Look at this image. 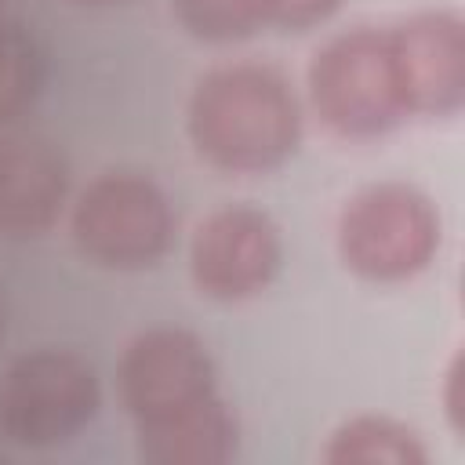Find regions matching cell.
Returning <instances> with one entry per match:
<instances>
[{
	"mask_svg": "<svg viewBox=\"0 0 465 465\" xmlns=\"http://www.w3.org/2000/svg\"><path fill=\"white\" fill-rule=\"evenodd\" d=\"M283 265V240L272 214L254 203L207 211L189 240L193 287L211 302H247L262 294Z\"/></svg>",
	"mask_w": 465,
	"mask_h": 465,
	"instance_id": "cell-7",
	"label": "cell"
},
{
	"mask_svg": "<svg viewBox=\"0 0 465 465\" xmlns=\"http://www.w3.org/2000/svg\"><path fill=\"white\" fill-rule=\"evenodd\" d=\"M116 389L142 461L225 465L236 454L240 421L200 334L171 323L138 331L120 352Z\"/></svg>",
	"mask_w": 465,
	"mask_h": 465,
	"instance_id": "cell-1",
	"label": "cell"
},
{
	"mask_svg": "<svg viewBox=\"0 0 465 465\" xmlns=\"http://www.w3.org/2000/svg\"><path fill=\"white\" fill-rule=\"evenodd\" d=\"M447 414H450V425L461 429V360L458 356L450 360V371H447Z\"/></svg>",
	"mask_w": 465,
	"mask_h": 465,
	"instance_id": "cell-14",
	"label": "cell"
},
{
	"mask_svg": "<svg viewBox=\"0 0 465 465\" xmlns=\"http://www.w3.org/2000/svg\"><path fill=\"white\" fill-rule=\"evenodd\" d=\"M69 203V160L44 134H0V236L36 240Z\"/></svg>",
	"mask_w": 465,
	"mask_h": 465,
	"instance_id": "cell-9",
	"label": "cell"
},
{
	"mask_svg": "<svg viewBox=\"0 0 465 465\" xmlns=\"http://www.w3.org/2000/svg\"><path fill=\"white\" fill-rule=\"evenodd\" d=\"M44 80L47 58L36 33L25 22L0 15V131L36 105Z\"/></svg>",
	"mask_w": 465,
	"mask_h": 465,
	"instance_id": "cell-11",
	"label": "cell"
},
{
	"mask_svg": "<svg viewBox=\"0 0 465 465\" xmlns=\"http://www.w3.org/2000/svg\"><path fill=\"white\" fill-rule=\"evenodd\" d=\"M320 458L331 465H425L429 447L407 421L389 414H356L327 436Z\"/></svg>",
	"mask_w": 465,
	"mask_h": 465,
	"instance_id": "cell-10",
	"label": "cell"
},
{
	"mask_svg": "<svg viewBox=\"0 0 465 465\" xmlns=\"http://www.w3.org/2000/svg\"><path fill=\"white\" fill-rule=\"evenodd\" d=\"M193 153L236 178L283 167L302 142V102L269 62H222L196 76L185 102Z\"/></svg>",
	"mask_w": 465,
	"mask_h": 465,
	"instance_id": "cell-2",
	"label": "cell"
},
{
	"mask_svg": "<svg viewBox=\"0 0 465 465\" xmlns=\"http://www.w3.org/2000/svg\"><path fill=\"white\" fill-rule=\"evenodd\" d=\"M4 331H7V305H4V294H0V341H4Z\"/></svg>",
	"mask_w": 465,
	"mask_h": 465,
	"instance_id": "cell-16",
	"label": "cell"
},
{
	"mask_svg": "<svg viewBox=\"0 0 465 465\" xmlns=\"http://www.w3.org/2000/svg\"><path fill=\"white\" fill-rule=\"evenodd\" d=\"M102 411V378L76 349L40 345L0 374V440L47 450L76 440Z\"/></svg>",
	"mask_w": 465,
	"mask_h": 465,
	"instance_id": "cell-6",
	"label": "cell"
},
{
	"mask_svg": "<svg viewBox=\"0 0 465 465\" xmlns=\"http://www.w3.org/2000/svg\"><path fill=\"white\" fill-rule=\"evenodd\" d=\"M341 0H269V22L276 29H309L327 22Z\"/></svg>",
	"mask_w": 465,
	"mask_h": 465,
	"instance_id": "cell-13",
	"label": "cell"
},
{
	"mask_svg": "<svg viewBox=\"0 0 465 465\" xmlns=\"http://www.w3.org/2000/svg\"><path fill=\"white\" fill-rule=\"evenodd\" d=\"M443 240L436 203L407 182H374L352 193L334 222L338 258L367 283H407L421 276Z\"/></svg>",
	"mask_w": 465,
	"mask_h": 465,
	"instance_id": "cell-5",
	"label": "cell"
},
{
	"mask_svg": "<svg viewBox=\"0 0 465 465\" xmlns=\"http://www.w3.org/2000/svg\"><path fill=\"white\" fill-rule=\"evenodd\" d=\"M178 229L167 189L131 167L94 174L69 207V236L76 251L113 272H142L160 265Z\"/></svg>",
	"mask_w": 465,
	"mask_h": 465,
	"instance_id": "cell-4",
	"label": "cell"
},
{
	"mask_svg": "<svg viewBox=\"0 0 465 465\" xmlns=\"http://www.w3.org/2000/svg\"><path fill=\"white\" fill-rule=\"evenodd\" d=\"M174 22L200 44H240L269 22V0H171Z\"/></svg>",
	"mask_w": 465,
	"mask_h": 465,
	"instance_id": "cell-12",
	"label": "cell"
},
{
	"mask_svg": "<svg viewBox=\"0 0 465 465\" xmlns=\"http://www.w3.org/2000/svg\"><path fill=\"white\" fill-rule=\"evenodd\" d=\"M73 4H84V7H113V4H127V0H73Z\"/></svg>",
	"mask_w": 465,
	"mask_h": 465,
	"instance_id": "cell-15",
	"label": "cell"
},
{
	"mask_svg": "<svg viewBox=\"0 0 465 465\" xmlns=\"http://www.w3.org/2000/svg\"><path fill=\"white\" fill-rule=\"evenodd\" d=\"M309 105L338 138H381L411 120L389 25H352L309 58Z\"/></svg>",
	"mask_w": 465,
	"mask_h": 465,
	"instance_id": "cell-3",
	"label": "cell"
},
{
	"mask_svg": "<svg viewBox=\"0 0 465 465\" xmlns=\"http://www.w3.org/2000/svg\"><path fill=\"white\" fill-rule=\"evenodd\" d=\"M411 120L454 116L465 102V25L454 11H418L389 25Z\"/></svg>",
	"mask_w": 465,
	"mask_h": 465,
	"instance_id": "cell-8",
	"label": "cell"
}]
</instances>
